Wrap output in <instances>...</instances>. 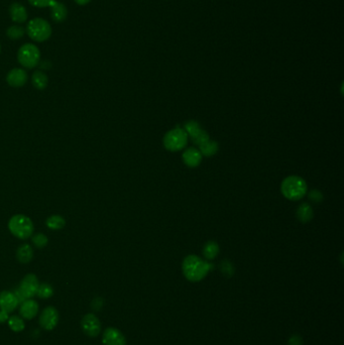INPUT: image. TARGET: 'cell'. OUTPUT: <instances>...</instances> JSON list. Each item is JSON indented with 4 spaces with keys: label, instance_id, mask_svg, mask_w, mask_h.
Here are the masks:
<instances>
[{
    "label": "cell",
    "instance_id": "cell-1",
    "mask_svg": "<svg viewBox=\"0 0 344 345\" xmlns=\"http://www.w3.org/2000/svg\"><path fill=\"white\" fill-rule=\"evenodd\" d=\"M212 268V264L204 261L197 255H189L183 261V272L191 282H199Z\"/></svg>",
    "mask_w": 344,
    "mask_h": 345
},
{
    "label": "cell",
    "instance_id": "cell-2",
    "mask_svg": "<svg viewBox=\"0 0 344 345\" xmlns=\"http://www.w3.org/2000/svg\"><path fill=\"white\" fill-rule=\"evenodd\" d=\"M9 229L16 237L20 239H28L33 236L35 227L30 217L24 214H17L11 218Z\"/></svg>",
    "mask_w": 344,
    "mask_h": 345
},
{
    "label": "cell",
    "instance_id": "cell-3",
    "mask_svg": "<svg viewBox=\"0 0 344 345\" xmlns=\"http://www.w3.org/2000/svg\"><path fill=\"white\" fill-rule=\"evenodd\" d=\"M283 195L293 201L302 199L307 192L306 182L297 176H291L286 178L282 183Z\"/></svg>",
    "mask_w": 344,
    "mask_h": 345
},
{
    "label": "cell",
    "instance_id": "cell-4",
    "mask_svg": "<svg viewBox=\"0 0 344 345\" xmlns=\"http://www.w3.org/2000/svg\"><path fill=\"white\" fill-rule=\"evenodd\" d=\"M27 33L32 40L42 43L50 39L52 28L47 21L43 19H35L28 24Z\"/></svg>",
    "mask_w": 344,
    "mask_h": 345
},
{
    "label": "cell",
    "instance_id": "cell-5",
    "mask_svg": "<svg viewBox=\"0 0 344 345\" xmlns=\"http://www.w3.org/2000/svg\"><path fill=\"white\" fill-rule=\"evenodd\" d=\"M188 143V135L183 128L177 127L166 133L164 137L165 148L171 152L181 151Z\"/></svg>",
    "mask_w": 344,
    "mask_h": 345
},
{
    "label": "cell",
    "instance_id": "cell-6",
    "mask_svg": "<svg viewBox=\"0 0 344 345\" xmlns=\"http://www.w3.org/2000/svg\"><path fill=\"white\" fill-rule=\"evenodd\" d=\"M18 60L20 64L28 69H33L40 63L41 53L37 46L33 44L24 45L18 53Z\"/></svg>",
    "mask_w": 344,
    "mask_h": 345
},
{
    "label": "cell",
    "instance_id": "cell-7",
    "mask_svg": "<svg viewBox=\"0 0 344 345\" xmlns=\"http://www.w3.org/2000/svg\"><path fill=\"white\" fill-rule=\"evenodd\" d=\"M59 312L55 307H47L43 310L40 317V325L47 331L54 330L59 323Z\"/></svg>",
    "mask_w": 344,
    "mask_h": 345
},
{
    "label": "cell",
    "instance_id": "cell-8",
    "mask_svg": "<svg viewBox=\"0 0 344 345\" xmlns=\"http://www.w3.org/2000/svg\"><path fill=\"white\" fill-rule=\"evenodd\" d=\"M40 283L37 278V275L34 273H29L23 279L19 290L25 295L27 299H32L34 296L37 295Z\"/></svg>",
    "mask_w": 344,
    "mask_h": 345
},
{
    "label": "cell",
    "instance_id": "cell-9",
    "mask_svg": "<svg viewBox=\"0 0 344 345\" xmlns=\"http://www.w3.org/2000/svg\"><path fill=\"white\" fill-rule=\"evenodd\" d=\"M81 327L89 337H96L101 331L100 320L94 314H86L81 321Z\"/></svg>",
    "mask_w": 344,
    "mask_h": 345
},
{
    "label": "cell",
    "instance_id": "cell-10",
    "mask_svg": "<svg viewBox=\"0 0 344 345\" xmlns=\"http://www.w3.org/2000/svg\"><path fill=\"white\" fill-rule=\"evenodd\" d=\"M102 341L104 345H126L124 335L114 327H109L104 330Z\"/></svg>",
    "mask_w": 344,
    "mask_h": 345
},
{
    "label": "cell",
    "instance_id": "cell-11",
    "mask_svg": "<svg viewBox=\"0 0 344 345\" xmlns=\"http://www.w3.org/2000/svg\"><path fill=\"white\" fill-rule=\"evenodd\" d=\"M28 81V73L24 70V69L16 68L8 74L7 76V82L10 86L14 88H20L23 87Z\"/></svg>",
    "mask_w": 344,
    "mask_h": 345
},
{
    "label": "cell",
    "instance_id": "cell-12",
    "mask_svg": "<svg viewBox=\"0 0 344 345\" xmlns=\"http://www.w3.org/2000/svg\"><path fill=\"white\" fill-rule=\"evenodd\" d=\"M19 305V301L14 292L4 291L0 293V310L8 313L14 312Z\"/></svg>",
    "mask_w": 344,
    "mask_h": 345
},
{
    "label": "cell",
    "instance_id": "cell-13",
    "mask_svg": "<svg viewBox=\"0 0 344 345\" xmlns=\"http://www.w3.org/2000/svg\"><path fill=\"white\" fill-rule=\"evenodd\" d=\"M39 313V304L32 299H29L22 303L20 308V314L23 318L31 320L35 318Z\"/></svg>",
    "mask_w": 344,
    "mask_h": 345
},
{
    "label": "cell",
    "instance_id": "cell-14",
    "mask_svg": "<svg viewBox=\"0 0 344 345\" xmlns=\"http://www.w3.org/2000/svg\"><path fill=\"white\" fill-rule=\"evenodd\" d=\"M183 160H184V163L188 167L195 168V167L200 165V163L202 161V155H201L199 150L194 149V148H190L184 152Z\"/></svg>",
    "mask_w": 344,
    "mask_h": 345
},
{
    "label": "cell",
    "instance_id": "cell-15",
    "mask_svg": "<svg viewBox=\"0 0 344 345\" xmlns=\"http://www.w3.org/2000/svg\"><path fill=\"white\" fill-rule=\"evenodd\" d=\"M10 15L12 20L18 24H23L28 19V13L26 8L18 3H15L10 7Z\"/></svg>",
    "mask_w": 344,
    "mask_h": 345
},
{
    "label": "cell",
    "instance_id": "cell-16",
    "mask_svg": "<svg viewBox=\"0 0 344 345\" xmlns=\"http://www.w3.org/2000/svg\"><path fill=\"white\" fill-rule=\"evenodd\" d=\"M50 8H51V17L54 22L62 23L66 20L68 11L63 4L58 3L56 0V2H54Z\"/></svg>",
    "mask_w": 344,
    "mask_h": 345
},
{
    "label": "cell",
    "instance_id": "cell-17",
    "mask_svg": "<svg viewBox=\"0 0 344 345\" xmlns=\"http://www.w3.org/2000/svg\"><path fill=\"white\" fill-rule=\"evenodd\" d=\"M17 258L22 263H29L34 258V249L30 244H22L17 250Z\"/></svg>",
    "mask_w": 344,
    "mask_h": 345
},
{
    "label": "cell",
    "instance_id": "cell-18",
    "mask_svg": "<svg viewBox=\"0 0 344 345\" xmlns=\"http://www.w3.org/2000/svg\"><path fill=\"white\" fill-rule=\"evenodd\" d=\"M200 153L202 156L205 157H211L213 155H215L218 152V144L214 141H210L208 140L207 142H205L204 144H202L200 147Z\"/></svg>",
    "mask_w": 344,
    "mask_h": 345
},
{
    "label": "cell",
    "instance_id": "cell-19",
    "mask_svg": "<svg viewBox=\"0 0 344 345\" xmlns=\"http://www.w3.org/2000/svg\"><path fill=\"white\" fill-rule=\"evenodd\" d=\"M33 81V85L38 89V90H44L47 88L48 83H49V79L48 76L42 72V71H36L33 75L32 78Z\"/></svg>",
    "mask_w": 344,
    "mask_h": 345
},
{
    "label": "cell",
    "instance_id": "cell-20",
    "mask_svg": "<svg viewBox=\"0 0 344 345\" xmlns=\"http://www.w3.org/2000/svg\"><path fill=\"white\" fill-rule=\"evenodd\" d=\"M47 226L52 230H61L66 225V220L61 215H52L46 221Z\"/></svg>",
    "mask_w": 344,
    "mask_h": 345
},
{
    "label": "cell",
    "instance_id": "cell-21",
    "mask_svg": "<svg viewBox=\"0 0 344 345\" xmlns=\"http://www.w3.org/2000/svg\"><path fill=\"white\" fill-rule=\"evenodd\" d=\"M297 216L302 222H308L313 217V210L307 203L302 204L297 211Z\"/></svg>",
    "mask_w": 344,
    "mask_h": 345
},
{
    "label": "cell",
    "instance_id": "cell-22",
    "mask_svg": "<svg viewBox=\"0 0 344 345\" xmlns=\"http://www.w3.org/2000/svg\"><path fill=\"white\" fill-rule=\"evenodd\" d=\"M218 252H219V246L214 241L207 242V243L204 245L203 254L207 259H213L214 257L217 256Z\"/></svg>",
    "mask_w": 344,
    "mask_h": 345
},
{
    "label": "cell",
    "instance_id": "cell-23",
    "mask_svg": "<svg viewBox=\"0 0 344 345\" xmlns=\"http://www.w3.org/2000/svg\"><path fill=\"white\" fill-rule=\"evenodd\" d=\"M8 323H9L10 328L15 332H22L26 328V323H25L24 319L21 318L20 316H17V315L10 317Z\"/></svg>",
    "mask_w": 344,
    "mask_h": 345
},
{
    "label": "cell",
    "instance_id": "cell-24",
    "mask_svg": "<svg viewBox=\"0 0 344 345\" xmlns=\"http://www.w3.org/2000/svg\"><path fill=\"white\" fill-rule=\"evenodd\" d=\"M54 295V288L48 284V283H43L40 284L38 292H37V296L41 299H49Z\"/></svg>",
    "mask_w": 344,
    "mask_h": 345
},
{
    "label": "cell",
    "instance_id": "cell-25",
    "mask_svg": "<svg viewBox=\"0 0 344 345\" xmlns=\"http://www.w3.org/2000/svg\"><path fill=\"white\" fill-rule=\"evenodd\" d=\"M25 33H26V30L24 28H22L20 26H13L8 30L7 35L11 40L16 41V40H20L21 38H23Z\"/></svg>",
    "mask_w": 344,
    "mask_h": 345
},
{
    "label": "cell",
    "instance_id": "cell-26",
    "mask_svg": "<svg viewBox=\"0 0 344 345\" xmlns=\"http://www.w3.org/2000/svg\"><path fill=\"white\" fill-rule=\"evenodd\" d=\"M185 130V132L187 133V135L193 137L195 134H197L202 128L200 127L199 123L196 122V121H188L186 124H185V127L183 128Z\"/></svg>",
    "mask_w": 344,
    "mask_h": 345
},
{
    "label": "cell",
    "instance_id": "cell-27",
    "mask_svg": "<svg viewBox=\"0 0 344 345\" xmlns=\"http://www.w3.org/2000/svg\"><path fill=\"white\" fill-rule=\"evenodd\" d=\"M32 241L35 244V246L38 248H44L49 243V239H48L47 235L44 233H38V234L34 235L32 238Z\"/></svg>",
    "mask_w": 344,
    "mask_h": 345
},
{
    "label": "cell",
    "instance_id": "cell-28",
    "mask_svg": "<svg viewBox=\"0 0 344 345\" xmlns=\"http://www.w3.org/2000/svg\"><path fill=\"white\" fill-rule=\"evenodd\" d=\"M191 139L195 145L200 147L202 144H204L205 142H207L209 140V135L205 130L201 129L197 134H195L193 137H191Z\"/></svg>",
    "mask_w": 344,
    "mask_h": 345
},
{
    "label": "cell",
    "instance_id": "cell-29",
    "mask_svg": "<svg viewBox=\"0 0 344 345\" xmlns=\"http://www.w3.org/2000/svg\"><path fill=\"white\" fill-rule=\"evenodd\" d=\"M56 0H29V3L36 8H47L51 7Z\"/></svg>",
    "mask_w": 344,
    "mask_h": 345
},
{
    "label": "cell",
    "instance_id": "cell-30",
    "mask_svg": "<svg viewBox=\"0 0 344 345\" xmlns=\"http://www.w3.org/2000/svg\"><path fill=\"white\" fill-rule=\"evenodd\" d=\"M303 340L299 335H294L289 339L288 345H302Z\"/></svg>",
    "mask_w": 344,
    "mask_h": 345
},
{
    "label": "cell",
    "instance_id": "cell-31",
    "mask_svg": "<svg viewBox=\"0 0 344 345\" xmlns=\"http://www.w3.org/2000/svg\"><path fill=\"white\" fill-rule=\"evenodd\" d=\"M309 198H310V200H312V201L320 202V201L322 200V194H321L319 191L314 190V191H312V192L310 193Z\"/></svg>",
    "mask_w": 344,
    "mask_h": 345
},
{
    "label": "cell",
    "instance_id": "cell-32",
    "mask_svg": "<svg viewBox=\"0 0 344 345\" xmlns=\"http://www.w3.org/2000/svg\"><path fill=\"white\" fill-rule=\"evenodd\" d=\"M103 304V300L101 298H95L92 302V308L94 310H99L102 307Z\"/></svg>",
    "mask_w": 344,
    "mask_h": 345
},
{
    "label": "cell",
    "instance_id": "cell-33",
    "mask_svg": "<svg viewBox=\"0 0 344 345\" xmlns=\"http://www.w3.org/2000/svg\"><path fill=\"white\" fill-rule=\"evenodd\" d=\"M10 313L4 311V310H0V323H6L9 321L10 319Z\"/></svg>",
    "mask_w": 344,
    "mask_h": 345
},
{
    "label": "cell",
    "instance_id": "cell-34",
    "mask_svg": "<svg viewBox=\"0 0 344 345\" xmlns=\"http://www.w3.org/2000/svg\"><path fill=\"white\" fill-rule=\"evenodd\" d=\"M91 0H75V3L78 4L79 6H85L87 4H89Z\"/></svg>",
    "mask_w": 344,
    "mask_h": 345
},
{
    "label": "cell",
    "instance_id": "cell-35",
    "mask_svg": "<svg viewBox=\"0 0 344 345\" xmlns=\"http://www.w3.org/2000/svg\"><path fill=\"white\" fill-rule=\"evenodd\" d=\"M0 50H2V48H0Z\"/></svg>",
    "mask_w": 344,
    "mask_h": 345
}]
</instances>
